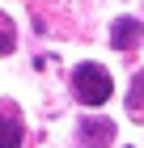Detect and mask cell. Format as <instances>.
<instances>
[{"label": "cell", "instance_id": "obj_3", "mask_svg": "<svg viewBox=\"0 0 144 148\" xmlns=\"http://www.w3.org/2000/svg\"><path fill=\"white\" fill-rule=\"evenodd\" d=\"M140 38H144V25L136 21V17H119V21L110 25V47L114 51H132Z\"/></svg>", "mask_w": 144, "mask_h": 148}, {"label": "cell", "instance_id": "obj_4", "mask_svg": "<svg viewBox=\"0 0 144 148\" xmlns=\"http://www.w3.org/2000/svg\"><path fill=\"white\" fill-rule=\"evenodd\" d=\"M21 114H17V106H0V148H21Z\"/></svg>", "mask_w": 144, "mask_h": 148}, {"label": "cell", "instance_id": "obj_1", "mask_svg": "<svg viewBox=\"0 0 144 148\" xmlns=\"http://www.w3.org/2000/svg\"><path fill=\"white\" fill-rule=\"evenodd\" d=\"M72 93H76L81 106H106L110 93H114V80L102 64H81L72 72Z\"/></svg>", "mask_w": 144, "mask_h": 148}, {"label": "cell", "instance_id": "obj_5", "mask_svg": "<svg viewBox=\"0 0 144 148\" xmlns=\"http://www.w3.org/2000/svg\"><path fill=\"white\" fill-rule=\"evenodd\" d=\"M13 47H17V25L9 13H0V55H9Z\"/></svg>", "mask_w": 144, "mask_h": 148}, {"label": "cell", "instance_id": "obj_6", "mask_svg": "<svg viewBox=\"0 0 144 148\" xmlns=\"http://www.w3.org/2000/svg\"><path fill=\"white\" fill-rule=\"evenodd\" d=\"M136 89H144V72H140V76H136Z\"/></svg>", "mask_w": 144, "mask_h": 148}, {"label": "cell", "instance_id": "obj_2", "mask_svg": "<svg viewBox=\"0 0 144 148\" xmlns=\"http://www.w3.org/2000/svg\"><path fill=\"white\" fill-rule=\"evenodd\" d=\"M110 140H114V123H106V119H89V123H81V131H76L81 148H106Z\"/></svg>", "mask_w": 144, "mask_h": 148}]
</instances>
